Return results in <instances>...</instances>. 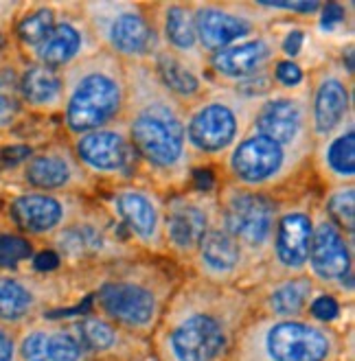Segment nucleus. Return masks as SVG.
Instances as JSON below:
<instances>
[{
	"instance_id": "f257e3e1",
	"label": "nucleus",
	"mask_w": 355,
	"mask_h": 361,
	"mask_svg": "<svg viewBox=\"0 0 355 361\" xmlns=\"http://www.w3.org/2000/svg\"><path fill=\"white\" fill-rule=\"evenodd\" d=\"M255 313L253 289L224 287L184 274L150 337L158 361H231Z\"/></svg>"
},
{
	"instance_id": "f03ea898",
	"label": "nucleus",
	"mask_w": 355,
	"mask_h": 361,
	"mask_svg": "<svg viewBox=\"0 0 355 361\" xmlns=\"http://www.w3.org/2000/svg\"><path fill=\"white\" fill-rule=\"evenodd\" d=\"M125 79L123 123L140 164V182L162 195L189 188L195 162L186 147L184 105L162 88L150 63H125Z\"/></svg>"
},
{
	"instance_id": "7ed1b4c3",
	"label": "nucleus",
	"mask_w": 355,
	"mask_h": 361,
	"mask_svg": "<svg viewBox=\"0 0 355 361\" xmlns=\"http://www.w3.org/2000/svg\"><path fill=\"white\" fill-rule=\"evenodd\" d=\"M184 269L169 259L134 257L90 269L88 309L136 337L150 339Z\"/></svg>"
},
{
	"instance_id": "20e7f679",
	"label": "nucleus",
	"mask_w": 355,
	"mask_h": 361,
	"mask_svg": "<svg viewBox=\"0 0 355 361\" xmlns=\"http://www.w3.org/2000/svg\"><path fill=\"white\" fill-rule=\"evenodd\" d=\"M351 335L311 317L253 313L243 324L231 361H351Z\"/></svg>"
},
{
	"instance_id": "39448f33",
	"label": "nucleus",
	"mask_w": 355,
	"mask_h": 361,
	"mask_svg": "<svg viewBox=\"0 0 355 361\" xmlns=\"http://www.w3.org/2000/svg\"><path fill=\"white\" fill-rule=\"evenodd\" d=\"M61 75L64 103L59 116L66 138L101 130L123 118L128 103V79L121 59L99 51L77 61Z\"/></svg>"
},
{
	"instance_id": "423d86ee",
	"label": "nucleus",
	"mask_w": 355,
	"mask_h": 361,
	"mask_svg": "<svg viewBox=\"0 0 355 361\" xmlns=\"http://www.w3.org/2000/svg\"><path fill=\"white\" fill-rule=\"evenodd\" d=\"M259 101L211 83L204 97L184 112L186 147L193 162H219L250 132Z\"/></svg>"
},
{
	"instance_id": "0eeeda50",
	"label": "nucleus",
	"mask_w": 355,
	"mask_h": 361,
	"mask_svg": "<svg viewBox=\"0 0 355 361\" xmlns=\"http://www.w3.org/2000/svg\"><path fill=\"white\" fill-rule=\"evenodd\" d=\"M90 271H3L0 269V324L13 331L51 317L55 311L88 298Z\"/></svg>"
},
{
	"instance_id": "6e6552de",
	"label": "nucleus",
	"mask_w": 355,
	"mask_h": 361,
	"mask_svg": "<svg viewBox=\"0 0 355 361\" xmlns=\"http://www.w3.org/2000/svg\"><path fill=\"white\" fill-rule=\"evenodd\" d=\"M79 11L101 51L123 63H150L160 49L152 3L132 0H86Z\"/></svg>"
},
{
	"instance_id": "1a4fd4ad",
	"label": "nucleus",
	"mask_w": 355,
	"mask_h": 361,
	"mask_svg": "<svg viewBox=\"0 0 355 361\" xmlns=\"http://www.w3.org/2000/svg\"><path fill=\"white\" fill-rule=\"evenodd\" d=\"M219 166L224 173L222 182L277 197L279 190L294 184L311 166V154L248 132L219 160Z\"/></svg>"
},
{
	"instance_id": "9d476101",
	"label": "nucleus",
	"mask_w": 355,
	"mask_h": 361,
	"mask_svg": "<svg viewBox=\"0 0 355 361\" xmlns=\"http://www.w3.org/2000/svg\"><path fill=\"white\" fill-rule=\"evenodd\" d=\"M66 271H90L123 259L140 257V252L123 237L101 204L90 206L61 228L47 243Z\"/></svg>"
},
{
	"instance_id": "9b49d317",
	"label": "nucleus",
	"mask_w": 355,
	"mask_h": 361,
	"mask_svg": "<svg viewBox=\"0 0 355 361\" xmlns=\"http://www.w3.org/2000/svg\"><path fill=\"white\" fill-rule=\"evenodd\" d=\"M215 193L222 228L241 245L248 259L261 271L263 281V269L270 257V247H272L277 217L281 210V197L246 190L228 182H222Z\"/></svg>"
},
{
	"instance_id": "f8f14e48",
	"label": "nucleus",
	"mask_w": 355,
	"mask_h": 361,
	"mask_svg": "<svg viewBox=\"0 0 355 361\" xmlns=\"http://www.w3.org/2000/svg\"><path fill=\"white\" fill-rule=\"evenodd\" d=\"M101 208L112 217L116 228L123 232L140 254L154 259H167L162 239V210L164 195L145 182H132L112 186L103 197Z\"/></svg>"
},
{
	"instance_id": "ddd939ff",
	"label": "nucleus",
	"mask_w": 355,
	"mask_h": 361,
	"mask_svg": "<svg viewBox=\"0 0 355 361\" xmlns=\"http://www.w3.org/2000/svg\"><path fill=\"white\" fill-rule=\"evenodd\" d=\"M219 221L215 188H182L164 195L162 239L167 259L186 271V265L206 232Z\"/></svg>"
},
{
	"instance_id": "4468645a",
	"label": "nucleus",
	"mask_w": 355,
	"mask_h": 361,
	"mask_svg": "<svg viewBox=\"0 0 355 361\" xmlns=\"http://www.w3.org/2000/svg\"><path fill=\"white\" fill-rule=\"evenodd\" d=\"M311 243L307 257V276L320 291L336 295L338 300H353L355 265H353V239L333 224L320 202L311 210Z\"/></svg>"
},
{
	"instance_id": "2eb2a0df",
	"label": "nucleus",
	"mask_w": 355,
	"mask_h": 361,
	"mask_svg": "<svg viewBox=\"0 0 355 361\" xmlns=\"http://www.w3.org/2000/svg\"><path fill=\"white\" fill-rule=\"evenodd\" d=\"M66 140L81 169L99 188L103 184L112 188L140 182V164L123 118Z\"/></svg>"
},
{
	"instance_id": "dca6fc26",
	"label": "nucleus",
	"mask_w": 355,
	"mask_h": 361,
	"mask_svg": "<svg viewBox=\"0 0 355 361\" xmlns=\"http://www.w3.org/2000/svg\"><path fill=\"white\" fill-rule=\"evenodd\" d=\"M193 23L202 53L215 55L241 39L267 31L275 25V13L261 3H191Z\"/></svg>"
},
{
	"instance_id": "f3484780",
	"label": "nucleus",
	"mask_w": 355,
	"mask_h": 361,
	"mask_svg": "<svg viewBox=\"0 0 355 361\" xmlns=\"http://www.w3.org/2000/svg\"><path fill=\"white\" fill-rule=\"evenodd\" d=\"M90 206V197L42 193L23 188L7 200L9 230L33 243H49L57 232Z\"/></svg>"
},
{
	"instance_id": "a211bd4d",
	"label": "nucleus",
	"mask_w": 355,
	"mask_h": 361,
	"mask_svg": "<svg viewBox=\"0 0 355 361\" xmlns=\"http://www.w3.org/2000/svg\"><path fill=\"white\" fill-rule=\"evenodd\" d=\"M13 180L29 190L59 195H95L99 186L77 162L68 140H53L33 149L13 169Z\"/></svg>"
},
{
	"instance_id": "6ab92c4d",
	"label": "nucleus",
	"mask_w": 355,
	"mask_h": 361,
	"mask_svg": "<svg viewBox=\"0 0 355 361\" xmlns=\"http://www.w3.org/2000/svg\"><path fill=\"white\" fill-rule=\"evenodd\" d=\"M314 202L316 200L311 195L281 200L272 247H270V257L263 269V281L303 276L307 271L311 228H314V221H311Z\"/></svg>"
},
{
	"instance_id": "aec40b11",
	"label": "nucleus",
	"mask_w": 355,
	"mask_h": 361,
	"mask_svg": "<svg viewBox=\"0 0 355 361\" xmlns=\"http://www.w3.org/2000/svg\"><path fill=\"white\" fill-rule=\"evenodd\" d=\"M307 110L314 145L353 116V77L336 59H325L307 73Z\"/></svg>"
},
{
	"instance_id": "412c9836",
	"label": "nucleus",
	"mask_w": 355,
	"mask_h": 361,
	"mask_svg": "<svg viewBox=\"0 0 355 361\" xmlns=\"http://www.w3.org/2000/svg\"><path fill=\"white\" fill-rule=\"evenodd\" d=\"M250 132L272 138L289 149L314 152V140L309 132V110H307V77L299 88L283 90L277 88L259 101Z\"/></svg>"
},
{
	"instance_id": "4be33fe9",
	"label": "nucleus",
	"mask_w": 355,
	"mask_h": 361,
	"mask_svg": "<svg viewBox=\"0 0 355 361\" xmlns=\"http://www.w3.org/2000/svg\"><path fill=\"white\" fill-rule=\"evenodd\" d=\"M186 274L224 287L253 289L261 283V271L257 265L248 259L241 245L228 235L219 221L206 232L193 259L186 265Z\"/></svg>"
},
{
	"instance_id": "5701e85b",
	"label": "nucleus",
	"mask_w": 355,
	"mask_h": 361,
	"mask_svg": "<svg viewBox=\"0 0 355 361\" xmlns=\"http://www.w3.org/2000/svg\"><path fill=\"white\" fill-rule=\"evenodd\" d=\"M281 59L279 29L272 25L248 39L228 47L215 55L206 57V77L217 86H237V83L272 71Z\"/></svg>"
},
{
	"instance_id": "b1692460",
	"label": "nucleus",
	"mask_w": 355,
	"mask_h": 361,
	"mask_svg": "<svg viewBox=\"0 0 355 361\" xmlns=\"http://www.w3.org/2000/svg\"><path fill=\"white\" fill-rule=\"evenodd\" d=\"M99 44L92 37L86 20L79 11V3H64L59 5L57 23L51 35L27 57L29 61H37L42 66H49L53 71L64 73L77 61L86 59L99 53Z\"/></svg>"
},
{
	"instance_id": "393cba45",
	"label": "nucleus",
	"mask_w": 355,
	"mask_h": 361,
	"mask_svg": "<svg viewBox=\"0 0 355 361\" xmlns=\"http://www.w3.org/2000/svg\"><path fill=\"white\" fill-rule=\"evenodd\" d=\"M64 320L75 331L88 361H132L152 353L150 339L123 331L90 309H83Z\"/></svg>"
},
{
	"instance_id": "a878e982",
	"label": "nucleus",
	"mask_w": 355,
	"mask_h": 361,
	"mask_svg": "<svg viewBox=\"0 0 355 361\" xmlns=\"http://www.w3.org/2000/svg\"><path fill=\"white\" fill-rule=\"evenodd\" d=\"M154 23L160 49L178 55L206 73V55L200 49L191 3L169 0V3H152Z\"/></svg>"
},
{
	"instance_id": "bb28decb",
	"label": "nucleus",
	"mask_w": 355,
	"mask_h": 361,
	"mask_svg": "<svg viewBox=\"0 0 355 361\" xmlns=\"http://www.w3.org/2000/svg\"><path fill=\"white\" fill-rule=\"evenodd\" d=\"M320 289L307 274L263 281L253 287L255 313L270 317H307L309 307Z\"/></svg>"
},
{
	"instance_id": "cd10ccee",
	"label": "nucleus",
	"mask_w": 355,
	"mask_h": 361,
	"mask_svg": "<svg viewBox=\"0 0 355 361\" xmlns=\"http://www.w3.org/2000/svg\"><path fill=\"white\" fill-rule=\"evenodd\" d=\"M311 169L316 176H320L327 188L355 182V116L314 145Z\"/></svg>"
},
{
	"instance_id": "c85d7f7f",
	"label": "nucleus",
	"mask_w": 355,
	"mask_h": 361,
	"mask_svg": "<svg viewBox=\"0 0 355 361\" xmlns=\"http://www.w3.org/2000/svg\"><path fill=\"white\" fill-rule=\"evenodd\" d=\"M20 99L25 112L37 116H53L61 112L64 103V75L37 61L23 59L20 63Z\"/></svg>"
},
{
	"instance_id": "c756f323",
	"label": "nucleus",
	"mask_w": 355,
	"mask_h": 361,
	"mask_svg": "<svg viewBox=\"0 0 355 361\" xmlns=\"http://www.w3.org/2000/svg\"><path fill=\"white\" fill-rule=\"evenodd\" d=\"M150 66L156 75V79L162 83V88L169 92L184 110L193 105L198 99L204 97V92L211 88L206 73L195 68L193 63L180 59L178 55L158 49L154 57L150 59Z\"/></svg>"
},
{
	"instance_id": "7c9ffc66",
	"label": "nucleus",
	"mask_w": 355,
	"mask_h": 361,
	"mask_svg": "<svg viewBox=\"0 0 355 361\" xmlns=\"http://www.w3.org/2000/svg\"><path fill=\"white\" fill-rule=\"evenodd\" d=\"M57 13L59 5L53 3H23L9 29L13 49L20 57L31 55L51 35L57 23Z\"/></svg>"
},
{
	"instance_id": "2f4dec72",
	"label": "nucleus",
	"mask_w": 355,
	"mask_h": 361,
	"mask_svg": "<svg viewBox=\"0 0 355 361\" xmlns=\"http://www.w3.org/2000/svg\"><path fill=\"white\" fill-rule=\"evenodd\" d=\"M20 63H23V57L13 49L7 61L0 66V134L11 132L27 114L18 88Z\"/></svg>"
},
{
	"instance_id": "473e14b6",
	"label": "nucleus",
	"mask_w": 355,
	"mask_h": 361,
	"mask_svg": "<svg viewBox=\"0 0 355 361\" xmlns=\"http://www.w3.org/2000/svg\"><path fill=\"white\" fill-rule=\"evenodd\" d=\"M327 217L336 224L344 235L353 239L355 235V186L342 184L325 190L323 200H318Z\"/></svg>"
},
{
	"instance_id": "72a5a7b5",
	"label": "nucleus",
	"mask_w": 355,
	"mask_h": 361,
	"mask_svg": "<svg viewBox=\"0 0 355 361\" xmlns=\"http://www.w3.org/2000/svg\"><path fill=\"white\" fill-rule=\"evenodd\" d=\"M35 257V243L16 235V232H0V269L18 271L27 261Z\"/></svg>"
},
{
	"instance_id": "f704fd0d",
	"label": "nucleus",
	"mask_w": 355,
	"mask_h": 361,
	"mask_svg": "<svg viewBox=\"0 0 355 361\" xmlns=\"http://www.w3.org/2000/svg\"><path fill=\"white\" fill-rule=\"evenodd\" d=\"M272 77H275L277 88L291 90V88H299L301 83H305L307 73L303 71L301 63H296L294 59L281 57V59H277V63L272 66Z\"/></svg>"
},
{
	"instance_id": "c9c22d12",
	"label": "nucleus",
	"mask_w": 355,
	"mask_h": 361,
	"mask_svg": "<svg viewBox=\"0 0 355 361\" xmlns=\"http://www.w3.org/2000/svg\"><path fill=\"white\" fill-rule=\"evenodd\" d=\"M0 361H20L18 355V331L0 324Z\"/></svg>"
},
{
	"instance_id": "e433bc0d",
	"label": "nucleus",
	"mask_w": 355,
	"mask_h": 361,
	"mask_svg": "<svg viewBox=\"0 0 355 361\" xmlns=\"http://www.w3.org/2000/svg\"><path fill=\"white\" fill-rule=\"evenodd\" d=\"M320 25L325 29H338L344 25V7L338 3H329L320 7Z\"/></svg>"
},
{
	"instance_id": "4c0bfd02",
	"label": "nucleus",
	"mask_w": 355,
	"mask_h": 361,
	"mask_svg": "<svg viewBox=\"0 0 355 361\" xmlns=\"http://www.w3.org/2000/svg\"><path fill=\"white\" fill-rule=\"evenodd\" d=\"M20 7L23 3H18V0H0V27H11Z\"/></svg>"
},
{
	"instance_id": "58836bf2",
	"label": "nucleus",
	"mask_w": 355,
	"mask_h": 361,
	"mask_svg": "<svg viewBox=\"0 0 355 361\" xmlns=\"http://www.w3.org/2000/svg\"><path fill=\"white\" fill-rule=\"evenodd\" d=\"M11 27H0V66L7 61V57L11 55L13 51V42H11V33H9Z\"/></svg>"
},
{
	"instance_id": "ea45409f",
	"label": "nucleus",
	"mask_w": 355,
	"mask_h": 361,
	"mask_svg": "<svg viewBox=\"0 0 355 361\" xmlns=\"http://www.w3.org/2000/svg\"><path fill=\"white\" fill-rule=\"evenodd\" d=\"M132 361H158V359L154 357V353H148V355H143V357H136V359H132Z\"/></svg>"
}]
</instances>
